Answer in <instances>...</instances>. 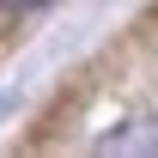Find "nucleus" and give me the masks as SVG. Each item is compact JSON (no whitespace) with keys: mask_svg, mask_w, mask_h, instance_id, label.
<instances>
[{"mask_svg":"<svg viewBox=\"0 0 158 158\" xmlns=\"http://www.w3.org/2000/svg\"><path fill=\"white\" fill-rule=\"evenodd\" d=\"M98 152H158V122H152V116L122 122L116 134H103V140H98Z\"/></svg>","mask_w":158,"mask_h":158,"instance_id":"f257e3e1","label":"nucleus"},{"mask_svg":"<svg viewBox=\"0 0 158 158\" xmlns=\"http://www.w3.org/2000/svg\"><path fill=\"white\" fill-rule=\"evenodd\" d=\"M49 0H0V12H43Z\"/></svg>","mask_w":158,"mask_h":158,"instance_id":"f03ea898","label":"nucleus"}]
</instances>
